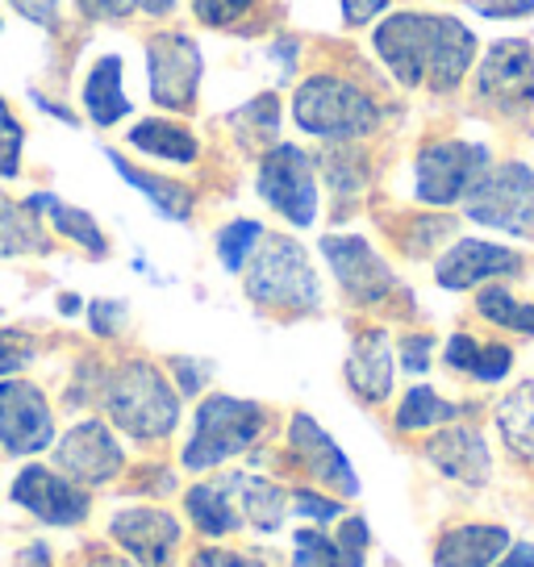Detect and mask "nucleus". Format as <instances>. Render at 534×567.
Wrapping results in <instances>:
<instances>
[{"label": "nucleus", "mask_w": 534, "mask_h": 567, "mask_svg": "<svg viewBox=\"0 0 534 567\" xmlns=\"http://www.w3.org/2000/svg\"><path fill=\"white\" fill-rule=\"evenodd\" d=\"M372 47L405 89L451 92L476 59V34L446 13H392Z\"/></svg>", "instance_id": "f257e3e1"}, {"label": "nucleus", "mask_w": 534, "mask_h": 567, "mask_svg": "<svg viewBox=\"0 0 534 567\" xmlns=\"http://www.w3.org/2000/svg\"><path fill=\"white\" fill-rule=\"evenodd\" d=\"M101 401H105L109 422L122 425L125 434L138 439V443H160L179 422V392L146 359L122 363L117 372L109 375L105 389H101Z\"/></svg>", "instance_id": "f03ea898"}, {"label": "nucleus", "mask_w": 534, "mask_h": 567, "mask_svg": "<svg viewBox=\"0 0 534 567\" xmlns=\"http://www.w3.org/2000/svg\"><path fill=\"white\" fill-rule=\"evenodd\" d=\"M247 297L264 309H288V313H318L321 280L309 255L288 234H264L247 264Z\"/></svg>", "instance_id": "7ed1b4c3"}, {"label": "nucleus", "mask_w": 534, "mask_h": 567, "mask_svg": "<svg viewBox=\"0 0 534 567\" xmlns=\"http://www.w3.org/2000/svg\"><path fill=\"white\" fill-rule=\"evenodd\" d=\"M292 122L314 138L351 142L372 134L376 122H380V109L359 84L321 71V75L301 80V89L292 96Z\"/></svg>", "instance_id": "20e7f679"}, {"label": "nucleus", "mask_w": 534, "mask_h": 567, "mask_svg": "<svg viewBox=\"0 0 534 567\" xmlns=\"http://www.w3.org/2000/svg\"><path fill=\"white\" fill-rule=\"evenodd\" d=\"M267 425V409L255 405V401H243V396H226V392H214L205 396L201 409H196V425L193 439L184 446V467L188 472H209L217 463L243 455Z\"/></svg>", "instance_id": "39448f33"}, {"label": "nucleus", "mask_w": 534, "mask_h": 567, "mask_svg": "<svg viewBox=\"0 0 534 567\" xmlns=\"http://www.w3.org/2000/svg\"><path fill=\"white\" fill-rule=\"evenodd\" d=\"M463 213L489 230L534 234V167L517 159L489 167L463 196Z\"/></svg>", "instance_id": "423d86ee"}, {"label": "nucleus", "mask_w": 534, "mask_h": 567, "mask_svg": "<svg viewBox=\"0 0 534 567\" xmlns=\"http://www.w3.org/2000/svg\"><path fill=\"white\" fill-rule=\"evenodd\" d=\"M484 172H489V146L481 142H430L418 151V163H413V193L422 205H434V209L460 205Z\"/></svg>", "instance_id": "0eeeda50"}, {"label": "nucleus", "mask_w": 534, "mask_h": 567, "mask_svg": "<svg viewBox=\"0 0 534 567\" xmlns=\"http://www.w3.org/2000/svg\"><path fill=\"white\" fill-rule=\"evenodd\" d=\"M259 196L285 217L288 226H314L318 217V176L301 146L280 142L259 163Z\"/></svg>", "instance_id": "6e6552de"}, {"label": "nucleus", "mask_w": 534, "mask_h": 567, "mask_svg": "<svg viewBox=\"0 0 534 567\" xmlns=\"http://www.w3.org/2000/svg\"><path fill=\"white\" fill-rule=\"evenodd\" d=\"M146 71H151V96L155 105L172 113H188L201 92L205 59L188 34H155L146 42Z\"/></svg>", "instance_id": "1a4fd4ad"}, {"label": "nucleus", "mask_w": 534, "mask_h": 567, "mask_svg": "<svg viewBox=\"0 0 534 567\" xmlns=\"http://www.w3.org/2000/svg\"><path fill=\"white\" fill-rule=\"evenodd\" d=\"M321 255H326L339 288L347 292V301L380 305L397 288V276L389 271V264L359 234H326L321 238Z\"/></svg>", "instance_id": "9d476101"}, {"label": "nucleus", "mask_w": 534, "mask_h": 567, "mask_svg": "<svg viewBox=\"0 0 534 567\" xmlns=\"http://www.w3.org/2000/svg\"><path fill=\"white\" fill-rule=\"evenodd\" d=\"M476 96L501 113H522L534 105V54L526 42L505 38L484 51L476 68Z\"/></svg>", "instance_id": "9b49d317"}, {"label": "nucleus", "mask_w": 534, "mask_h": 567, "mask_svg": "<svg viewBox=\"0 0 534 567\" xmlns=\"http://www.w3.org/2000/svg\"><path fill=\"white\" fill-rule=\"evenodd\" d=\"M9 496L47 526H80L92 509L89 493H80L75 480H68L59 467H42V463L21 467Z\"/></svg>", "instance_id": "f8f14e48"}, {"label": "nucleus", "mask_w": 534, "mask_h": 567, "mask_svg": "<svg viewBox=\"0 0 534 567\" xmlns=\"http://www.w3.org/2000/svg\"><path fill=\"white\" fill-rule=\"evenodd\" d=\"M54 443V417L47 396L25 380H0V451L38 455Z\"/></svg>", "instance_id": "ddd939ff"}, {"label": "nucleus", "mask_w": 534, "mask_h": 567, "mask_svg": "<svg viewBox=\"0 0 534 567\" xmlns=\"http://www.w3.org/2000/svg\"><path fill=\"white\" fill-rule=\"evenodd\" d=\"M54 467L75 484H105L125 467V455L105 422H80L54 443Z\"/></svg>", "instance_id": "4468645a"}, {"label": "nucleus", "mask_w": 534, "mask_h": 567, "mask_svg": "<svg viewBox=\"0 0 534 567\" xmlns=\"http://www.w3.org/2000/svg\"><path fill=\"white\" fill-rule=\"evenodd\" d=\"M517 271H522V255L517 250L484 243V238H460L434 264V280L451 288V292H463V288H481V284L501 280V276H517Z\"/></svg>", "instance_id": "2eb2a0df"}, {"label": "nucleus", "mask_w": 534, "mask_h": 567, "mask_svg": "<svg viewBox=\"0 0 534 567\" xmlns=\"http://www.w3.org/2000/svg\"><path fill=\"white\" fill-rule=\"evenodd\" d=\"M113 543L138 567H172L179 543V522L167 509H125L113 517Z\"/></svg>", "instance_id": "dca6fc26"}, {"label": "nucleus", "mask_w": 534, "mask_h": 567, "mask_svg": "<svg viewBox=\"0 0 534 567\" xmlns=\"http://www.w3.org/2000/svg\"><path fill=\"white\" fill-rule=\"evenodd\" d=\"M288 443L297 451V460L301 467L309 472L314 480H321L330 493L339 496H359V476L351 472V463L342 455V446L321 430L309 413H297L292 425H288Z\"/></svg>", "instance_id": "f3484780"}, {"label": "nucleus", "mask_w": 534, "mask_h": 567, "mask_svg": "<svg viewBox=\"0 0 534 567\" xmlns=\"http://www.w3.org/2000/svg\"><path fill=\"white\" fill-rule=\"evenodd\" d=\"M427 460L443 472L446 480L455 484H468V488H481L489 472H493V460H489V443L476 425H443L434 439L427 443Z\"/></svg>", "instance_id": "a211bd4d"}, {"label": "nucleus", "mask_w": 534, "mask_h": 567, "mask_svg": "<svg viewBox=\"0 0 534 567\" xmlns=\"http://www.w3.org/2000/svg\"><path fill=\"white\" fill-rule=\"evenodd\" d=\"M510 547H514V534L497 522H463L439 534L434 567H493Z\"/></svg>", "instance_id": "6ab92c4d"}, {"label": "nucleus", "mask_w": 534, "mask_h": 567, "mask_svg": "<svg viewBox=\"0 0 534 567\" xmlns=\"http://www.w3.org/2000/svg\"><path fill=\"white\" fill-rule=\"evenodd\" d=\"M392 347L384 330H368V334L356 338V347L347 354V384L356 392L359 401L368 405H380L389 401L392 392Z\"/></svg>", "instance_id": "aec40b11"}, {"label": "nucleus", "mask_w": 534, "mask_h": 567, "mask_svg": "<svg viewBox=\"0 0 534 567\" xmlns=\"http://www.w3.org/2000/svg\"><path fill=\"white\" fill-rule=\"evenodd\" d=\"M188 517L196 522V530L209 534V538H222V534H234L243 526V514H238V476H222V480H205L188 488Z\"/></svg>", "instance_id": "412c9836"}, {"label": "nucleus", "mask_w": 534, "mask_h": 567, "mask_svg": "<svg viewBox=\"0 0 534 567\" xmlns=\"http://www.w3.org/2000/svg\"><path fill=\"white\" fill-rule=\"evenodd\" d=\"M130 96L122 89V54H101L92 63L89 80H84V113L92 125H117L122 117H130Z\"/></svg>", "instance_id": "4be33fe9"}, {"label": "nucleus", "mask_w": 534, "mask_h": 567, "mask_svg": "<svg viewBox=\"0 0 534 567\" xmlns=\"http://www.w3.org/2000/svg\"><path fill=\"white\" fill-rule=\"evenodd\" d=\"M109 163L117 167V176L130 184V188H138V193L155 205V213L163 217H172V221H188L193 217V205L196 196L188 184H179V179H167V176H155V172H143V167H134V163H125L117 151H105Z\"/></svg>", "instance_id": "5701e85b"}, {"label": "nucleus", "mask_w": 534, "mask_h": 567, "mask_svg": "<svg viewBox=\"0 0 534 567\" xmlns=\"http://www.w3.org/2000/svg\"><path fill=\"white\" fill-rule=\"evenodd\" d=\"M130 146L134 151H143V155H155V159H167V163H193L201 155V146L196 138L176 122H163V117H151V122H138L130 134Z\"/></svg>", "instance_id": "b1692460"}, {"label": "nucleus", "mask_w": 534, "mask_h": 567, "mask_svg": "<svg viewBox=\"0 0 534 567\" xmlns=\"http://www.w3.org/2000/svg\"><path fill=\"white\" fill-rule=\"evenodd\" d=\"M238 514L247 517L255 530L276 534L288 517L285 488L264 476H238Z\"/></svg>", "instance_id": "393cba45"}, {"label": "nucleus", "mask_w": 534, "mask_h": 567, "mask_svg": "<svg viewBox=\"0 0 534 567\" xmlns=\"http://www.w3.org/2000/svg\"><path fill=\"white\" fill-rule=\"evenodd\" d=\"M497 430L514 455L534 463V380H526V384H517L514 392L501 396Z\"/></svg>", "instance_id": "a878e982"}, {"label": "nucleus", "mask_w": 534, "mask_h": 567, "mask_svg": "<svg viewBox=\"0 0 534 567\" xmlns=\"http://www.w3.org/2000/svg\"><path fill=\"white\" fill-rule=\"evenodd\" d=\"M25 205H30L34 213H38V209L51 213L54 230L63 234V238H72V243H80V247L89 250V255H109L105 234H101V226L92 221V213L75 209V205H63V200H54V196H47V193L30 196Z\"/></svg>", "instance_id": "bb28decb"}, {"label": "nucleus", "mask_w": 534, "mask_h": 567, "mask_svg": "<svg viewBox=\"0 0 534 567\" xmlns=\"http://www.w3.org/2000/svg\"><path fill=\"white\" fill-rule=\"evenodd\" d=\"M463 413V405L455 401H443L434 389L427 384H418L401 396V405H397V430H405V434H418V430H434V425H451L455 417Z\"/></svg>", "instance_id": "cd10ccee"}, {"label": "nucleus", "mask_w": 534, "mask_h": 567, "mask_svg": "<svg viewBox=\"0 0 534 567\" xmlns=\"http://www.w3.org/2000/svg\"><path fill=\"white\" fill-rule=\"evenodd\" d=\"M47 250L42 226H38V213L30 205H13V200H0V259H13V255H34Z\"/></svg>", "instance_id": "c85d7f7f"}, {"label": "nucleus", "mask_w": 534, "mask_h": 567, "mask_svg": "<svg viewBox=\"0 0 534 567\" xmlns=\"http://www.w3.org/2000/svg\"><path fill=\"white\" fill-rule=\"evenodd\" d=\"M476 313L484 321H493L501 330H514L522 338H534V301H517L510 288L489 284L481 297H476Z\"/></svg>", "instance_id": "c756f323"}, {"label": "nucleus", "mask_w": 534, "mask_h": 567, "mask_svg": "<svg viewBox=\"0 0 534 567\" xmlns=\"http://www.w3.org/2000/svg\"><path fill=\"white\" fill-rule=\"evenodd\" d=\"M259 243H264V226L250 221V217H238V221L222 226V234H217V259H222L226 271H243Z\"/></svg>", "instance_id": "7c9ffc66"}, {"label": "nucleus", "mask_w": 534, "mask_h": 567, "mask_svg": "<svg viewBox=\"0 0 534 567\" xmlns=\"http://www.w3.org/2000/svg\"><path fill=\"white\" fill-rule=\"evenodd\" d=\"M292 567H347V559L339 555V547H335L330 534L305 526V530H297V555H292Z\"/></svg>", "instance_id": "2f4dec72"}, {"label": "nucleus", "mask_w": 534, "mask_h": 567, "mask_svg": "<svg viewBox=\"0 0 534 567\" xmlns=\"http://www.w3.org/2000/svg\"><path fill=\"white\" fill-rule=\"evenodd\" d=\"M21 146H25V130L13 117L9 101L0 96V176L13 179L21 172Z\"/></svg>", "instance_id": "473e14b6"}, {"label": "nucleus", "mask_w": 534, "mask_h": 567, "mask_svg": "<svg viewBox=\"0 0 534 567\" xmlns=\"http://www.w3.org/2000/svg\"><path fill=\"white\" fill-rule=\"evenodd\" d=\"M89 18H101V21H117V18H130V13H172L176 9V0H75Z\"/></svg>", "instance_id": "72a5a7b5"}, {"label": "nucleus", "mask_w": 534, "mask_h": 567, "mask_svg": "<svg viewBox=\"0 0 534 567\" xmlns=\"http://www.w3.org/2000/svg\"><path fill=\"white\" fill-rule=\"evenodd\" d=\"M335 547H339V555L347 559V567H363L368 547H372L368 522H363V517H347L339 530H335Z\"/></svg>", "instance_id": "f704fd0d"}, {"label": "nucleus", "mask_w": 534, "mask_h": 567, "mask_svg": "<svg viewBox=\"0 0 534 567\" xmlns=\"http://www.w3.org/2000/svg\"><path fill=\"white\" fill-rule=\"evenodd\" d=\"M255 9V0H193V13L214 30H230Z\"/></svg>", "instance_id": "c9c22d12"}, {"label": "nucleus", "mask_w": 534, "mask_h": 567, "mask_svg": "<svg viewBox=\"0 0 534 567\" xmlns=\"http://www.w3.org/2000/svg\"><path fill=\"white\" fill-rule=\"evenodd\" d=\"M514 368V351L510 347H501V342H484L481 354H476V363H472V380H481V384H497L505 380Z\"/></svg>", "instance_id": "e433bc0d"}, {"label": "nucleus", "mask_w": 534, "mask_h": 567, "mask_svg": "<svg viewBox=\"0 0 534 567\" xmlns=\"http://www.w3.org/2000/svg\"><path fill=\"white\" fill-rule=\"evenodd\" d=\"M34 359V338L21 330H0V380H9Z\"/></svg>", "instance_id": "4c0bfd02"}, {"label": "nucleus", "mask_w": 534, "mask_h": 567, "mask_svg": "<svg viewBox=\"0 0 534 567\" xmlns=\"http://www.w3.org/2000/svg\"><path fill=\"white\" fill-rule=\"evenodd\" d=\"M288 509L309 517V522H335V517H342L339 501H335V496H318V493H292L288 496Z\"/></svg>", "instance_id": "58836bf2"}, {"label": "nucleus", "mask_w": 534, "mask_h": 567, "mask_svg": "<svg viewBox=\"0 0 534 567\" xmlns=\"http://www.w3.org/2000/svg\"><path fill=\"white\" fill-rule=\"evenodd\" d=\"M476 354H481V342H476L472 334H451V338H446L443 359H446V368H451V372L472 375V363H476Z\"/></svg>", "instance_id": "ea45409f"}, {"label": "nucleus", "mask_w": 534, "mask_h": 567, "mask_svg": "<svg viewBox=\"0 0 534 567\" xmlns=\"http://www.w3.org/2000/svg\"><path fill=\"white\" fill-rule=\"evenodd\" d=\"M430 351H434V338L430 334H410L401 342V368L413 375H422L430 368Z\"/></svg>", "instance_id": "a19ab883"}, {"label": "nucleus", "mask_w": 534, "mask_h": 567, "mask_svg": "<svg viewBox=\"0 0 534 567\" xmlns=\"http://www.w3.org/2000/svg\"><path fill=\"white\" fill-rule=\"evenodd\" d=\"M193 567H267L264 559H255V555H243V550H217V547H205L193 555Z\"/></svg>", "instance_id": "79ce46f5"}, {"label": "nucleus", "mask_w": 534, "mask_h": 567, "mask_svg": "<svg viewBox=\"0 0 534 567\" xmlns=\"http://www.w3.org/2000/svg\"><path fill=\"white\" fill-rule=\"evenodd\" d=\"M125 326V305L122 301H96L92 305V330L96 334H117Z\"/></svg>", "instance_id": "37998d69"}, {"label": "nucleus", "mask_w": 534, "mask_h": 567, "mask_svg": "<svg viewBox=\"0 0 534 567\" xmlns=\"http://www.w3.org/2000/svg\"><path fill=\"white\" fill-rule=\"evenodd\" d=\"M392 0H342V21L347 25H368L380 13H389Z\"/></svg>", "instance_id": "c03bdc74"}, {"label": "nucleus", "mask_w": 534, "mask_h": 567, "mask_svg": "<svg viewBox=\"0 0 534 567\" xmlns=\"http://www.w3.org/2000/svg\"><path fill=\"white\" fill-rule=\"evenodd\" d=\"M534 0H476V13L484 18H526Z\"/></svg>", "instance_id": "a18cd8bd"}, {"label": "nucleus", "mask_w": 534, "mask_h": 567, "mask_svg": "<svg viewBox=\"0 0 534 567\" xmlns=\"http://www.w3.org/2000/svg\"><path fill=\"white\" fill-rule=\"evenodd\" d=\"M18 4V13L25 21H34V25H54L59 18V0H13Z\"/></svg>", "instance_id": "49530a36"}, {"label": "nucleus", "mask_w": 534, "mask_h": 567, "mask_svg": "<svg viewBox=\"0 0 534 567\" xmlns=\"http://www.w3.org/2000/svg\"><path fill=\"white\" fill-rule=\"evenodd\" d=\"M172 368L179 372V392H188V396H193V392H201L205 375H209V372L196 375V363H188V359H172Z\"/></svg>", "instance_id": "de8ad7c7"}, {"label": "nucleus", "mask_w": 534, "mask_h": 567, "mask_svg": "<svg viewBox=\"0 0 534 567\" xmlns=\"http://www.w3.org/2000/svg\"><path fill=\"white\" fill-rule=\"evenodd\" d=\"M493 567H534V543H514Z\"/></svg>", "instance_id": "09e8293b"}, {"label": "nucleus", "mask_w": 534, "mask_h": 567, "mask_svg": "<svg viewBox=\"0 0 534 567\" xmlns=\"http://www.w3.org/2000/svg\"><path fill=\"white\" fill-rule=\"evenodd\" d=\"M13 567H54L51 564V550L42 547V543H34V547H25L18 559H13Z\"/></svg>", "instance_id": "8fccbe9b"}, {"label": "nucleus", "mask_w": 534, "mask_h": 567, "mask_svg": "<svg viewBox=\"0 0 534 567\" xmlns=\"http://www.w3.org/2000/svg\"><path fill=\"white\" fill-rule=\"evenodd\" d=\"M89 567H138V564H130V559H113V555H101V559H92Z\"/></svg>", "instance_id": "3c124183"}, {"label": "nucleus", "mask_w": 534, "mask_h": 567, "mask_svg": "<svg viewBox=\"0 0 534 567\" xmlns=\"http://www.w3.org/2000/svg\"><path fill=\"white\" fill-rule=\"evenodd\" d=\"M59 309H63V313H75L80 301H75V297H59Z\"/></svg>", "instance_id": "603ef678"}]
</instances>
